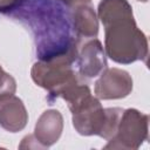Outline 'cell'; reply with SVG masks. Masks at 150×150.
<instances>
[{
	"instance_id": "cell-6",
	"label": "cell",
	"mask_w": 150,
	"mask_h": 150,
	"mask_svg": "<svg viewBox=\"0 0 150 150\" xmlns=\"http://www.w3.org/2000/svg\"><path fill=\"white\" fill-rule=\"evenodd\" d=\"M74 67L81 77L93 79L107 68V59L102 43L93 38L79 41L74 59Z\"/></svg>"
},
{
	"instance_id": "cell-8",
	"label": "cell",
	"mask_w": 150,
	"mask_h": 150,
	"mask_svg": "<svg viewBox=\"0 0 150 150\" xmlns=\"http://www.w3.org/2000/svg\"><path fill=\"white\" fill-rule=\"evenodd\" d=\"M28 121L27 110L22 101L13 94L0 96V125L9 131L22 130Z\"/></svg>"
},
{
	"instance_id": "cell-14",
	"label": "cell",
	"mask_w": 150,
	"mask_h": 150,
	"mask_svg": "<svg viewBox=\"0 0 150 150\" xmlns=\"http://www.w3.org/2000/svg\"><path fill=\"white\" fill-rule=\"evenodd\" d=\"M61 4H63L69 9H73L74 7H77L80 5H89L91 0H57Z\"/></svg>"
},
{
	"instance_id": "cell-2",
	"label": "cell",
	"mask_w": 150,
	"mask_h": 150,
	"mask_svg": "<svg viewBox=\"0 0 150 150\" xmlns=\"http://www.w3.org/2000/svg\"><path fill=\"white\" fill-rule=\"evenodd\" d=\"M98 16L104 26L105 52L112 61L129 64L146 60V36L137 28L132 7L127 0H102Z\"/></svg>"
},
{
	"instance_id": "cell-15",
	"label": "cell",
	"mask_w": 150,
	"mask_h": 150,
	"mask_svg": "<svg viewBox=\"0 0 150 150\" xmlns=\"http://www.w3.org/2000/svg\"><path fill=\"white\" fill-rule=\"evenodd\" d=\"M138 1H143V2H146L148 0H138Z\"/></svg>"
},
{
	"instance_id": "cell-10",
	"label": "cell",
	"mask_w": 150,
	"mask_h": 150,
	"mask_svg": "<svg viewBox=\"0 0 150 150\" xmlns=\"http://www.w3.org/2000/svg\"><path fill=\"white\" fill-rule=\"evenodd\" d=\"M71 28L76 40L82 41L96 38L98 33L97 18L89 5H80L70 11Z\"/></svg>"
},
{
	"instance_id": "cell-5",
	"label": "cell",
	"mask_w": 150,
	"mask_h": 150,
	"mask_svg": "<svg viewBox=\"0 0 150 150\" xmlns=\"http://www.w3.org/2000/svg\"><path fill=\"white\" fill-rule=\"evenodd\" d=\"M68 107L73 114V125L80 135L102 137L107 115L96 97L89 93Z\"/></svg>"
},
{
	"instance_id": "cell-11",
	"label": "cell",
	"mask_w": 150,
	"mask_h": 150,
	"mask_svg": "<svg viewBox=\"0 0 150 150\" xmlns=\"http://www.w3.org/2000/svg\"><path fill=\"white\" fill-rule=\"evenodd\" d=\"M123 109L121 108H107L105 109V127H104V131L102 134V137L107 141H109L116 132L121 116H122Z\"/></svg>"
},
{
	"instance_id": "cell-9",
	"label": "cell",
	"mask_w": 150,
	"mask_h": 150,
	"mask_svg": "<svg viewBox=\"0 0 150 150\" xmlns=\"http://www.w3.org/2000/svg\"><path fill=\"white\" fill-rule=\"evenodd\" d=\"M63 129V117L59 110H47L38 120L34 138L40 148L53 145L61 136Z\"/></svg>"
},
{
	"instance_id": "cell-7",
	"label": "cell",
	"mask_w": 150,
	"mask_h": 150,
	"mask_svg": "<svg viewBox=\"0 0 150 150\" xmlns=\"http://www.w3.org/2000/svg\"><path fill=\"white\" fill-rule=\"evenodd\" d=\"M95 83V94L101 100L125 97L132 90V79L125 70L105 68Z\"/></svg>"
},
{
	"instance_id": "cell-3",
	"label": "cell",
	"mask_w": 150,
	"mask_h": 150,
	"mask_svg": "<svg viewBox=\"0 0 150 150\" xmlns=\"http://www.w3.org/2000/svg\"><path fill=\"white\" fill-rule=\"evenodd\" d=\"M75 53L76 48L61 57L34 63L30 71L32 79L49 93L50 101L61 97L68 89L82 82L74 67Z\"/></svg>"
},
{
	"instance_id": "cell-4",
	"label": "cell",
	"mask_w": 150,
	"mask_h": 150,
	"mask_svg": "<svg viewBox=\"0 0 150 150\" xmlns=\"http://www.w3.org/2000/svg\"><path fill=\"white\" fill-rule=\"evenodd\" d=\"M148 138V115L136 109L123 110L115 135L105 149H138Z\"/></svg>"
},
{
	"instance_id": "cell-1",
	"label": "cell",
	"mask_w": 150,
	"mask_h": 150,
	"mask_svg": "<svg viewBox=\"0 0 150 150\" xmlns=\"http://www.w3.org/2000/svg\"><path fill=\"white\" fill-rule=\"evenodd\" d=\"M70 11L57 0H20L6 15L30 30L36 57L50 61L73 52L77 46Z\"/></svg>"
},
{
	"instance_id": "cell-13",
	"label": "cell",
	"mask_w": 150,
	"mask_h": 150,
	"mask_svg": "<svg viewBox=\"0 0 150 150\" xmlns=\"http://www.w3.org/2000/svg\"><path fill=\"white\" fill-rule=\"evenodd\" d=\"M20 0H0V14L6 15L9 13L18 4Z\"/></svg>"
},
{
	"instance_id": "cell-12",
	"label": "cell",
	"mask_w": 150,
	"mask_h": 150,
	"mask_svg": "<svg viewBox=\"0 0 150 150\" xmlns=\"http://www.w3.org/2000/svg\"><path fill=\"white\" fill-rule=\"evenodd\" d=\"M15 89H16L15 80L9 74L4 71V69L0 66V96L14 94Z\"/></svg>"
}]
</instances>
